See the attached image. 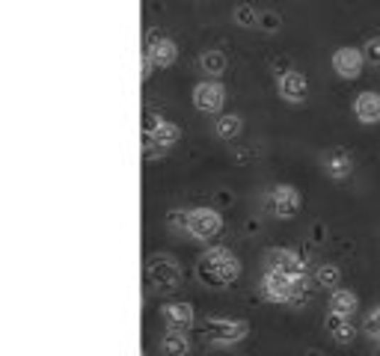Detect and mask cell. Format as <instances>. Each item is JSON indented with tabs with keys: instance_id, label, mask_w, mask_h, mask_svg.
Segmentation results:
<instances>
[{
	"instance_id": "obj_1",
	"label": "cell",
	"mask_w": 380,
	"mask_h": 356,
	"mask_svg": "<svg viewBox=\"0 0 380 356\" xmlns=\"http://www.w3.org/2000/svg\"><path fill=\"white\" fill-rule=\"evenodd\" d=\"M241 274V261L235 259V252L232 249H226V247H211L205 249L200 261H196V276H200L205 285H229V282H235Z\"/></svg>"
},
{
	"instance_id": "obj_2",
	"label": "cell",
	"mask_w": 380,
	"mask_h": 356,
	"mask_svg": "<svg viewBox=\"0 0 380 356\" xmlns=\"http://www.w3.org/2000/svg\"><path fill=\"white\" fill-rule=\"evenodd\" d=\"M303 282H306L303 276H291V274H283V270H264L261 291L271 303H294Z\"/></svg>"
},
{
	"instance_id": "obj_3",
	"label": "cell",
	"mask_w": 380,
	"mask_h": 356,
	"mask_svg": "<svg viewBox=\"0 0 380 356\" xmlns=\"http://www.w3.org/2000/svg\"><path fill=\"white\" fill-rule=\"evenodd\" d=\"M250 333V324L246 320H235V318H205V335L211 345H220V347H229V345H238L246 338Z\"/></svg>"
},
{
	"instance_id": "obj_4",
	"label": "cell",
	"mask_w": 380,
	"mask_h": 356,
	"mask_svg": "<svg viewBox=\"0 0 380 356\" xmlns=\"http://www.w3.org/2000/svg\"><path fill=\"white\" fill-rule=\"evenodd\" d=\"M143 137L148 146V155H158V151H167L181 140V128L167 122V119H161V116H148Z\"/></svg>"
},
{
	"instance_id": "obj_5",
	"label": "cell",
	"mask_w": 380,
	"mask_h": 356,
	"mask_svg": "<svg viewBox=\"0 0 380 356\" xmlns=\"http://www.w3.org/2000/svg\"><path fill=\"white\" fill-rule=\"evenodd\" d=\"M146 274H148V282H152L158 291H175L181 285V270H178L173 256H152L146 264Z\"/></svg>"
},
{
	"instance_id": "obj_6",
	"label": "cell",
	"mask_w": 380,
	"mask_h": 356,
	"mask_svg": "<svg viewBox=\"0 0 380 356\" xmlns=\"http://www.w3.org/2000/svg\"><path fill=\"white\" fill-rule=\"evenodd\" d=\"M190 237L196 241H211L223 232V214L214 211V208H193L188 211V229H185Z\"/></svg>"
},
{
	"instance_id": "obj_7",
	"label": "cell",
	"mask_w": 380,
	"mask_h": 356,
	"mask_svg": "<svg viewBox=\"0 0 380 356\" xmlns=\"http://www.w3.org/2000/svg\"><path fill=\"white\" fill-rule=\"evenodd\" d=\"M264 270H283V274L303 276V279H306L309 264L303 261L300 252L286 249V247H271L268 252H264Z\"/></svg>"
},
{
	"instance_id": "obj_8",
	"label": "cell",
	"mask_w": 380,
	"mask_h": 356,
	"mask_svg": "<svg viewBox=\"0 0 380 356\" xmlns=\"http://www.w3.org/2000/svg\"><path fill=\"white\" fill-rule=\"evenodd\" d=\"M264 205L271 208L273 217L288 220V217H294L297 211H300V193H297V188H291V184H276V188H271Z\"/></svg>"
},
{
	"instance_id": "obj_9",
	"label": "cell",
	"mask_w": 380,
	"mask_h": 356,
	"mask_svg": "<svg viewBox=\"0 0 380 356\" xmlns=\"http://www.w3.org/2000/svg\"><path fill=\"white\" fill-rule=\"evenodd\" d=\"M223 101H226V90L220 87L217 80H202V83H196V87H193V104H196V110L217 113L223 107Z\"/></svg>"
},
{
	"instance_id": "obj_10",
	"label": "cell",
	"mask_w": 380,
	"mask_h": 356,
	"mask_svg": "<svg viewBox=\"0 0 380 356\" xmlns=\"http://www.w3.org/2000/svg\"><path fill=\"white\" fill-rule=\"evenodd\" d=\"M362 63H366V54H362V48H351V45H344L339 48L336 54H333V69L339 77L344 80H354L362 75Z\"/></svg>"
},
{
	"instance_id": "obj_11",
	"label": "cell",
	"mask_w": 380,
	"mask_h": 356,
	"mask_svg": "<svg viewBox=\"0 0 380 356\" xmlns=\"http://www.w3.org/2000/svg\"><path fill=\"white\" fill-rule=\"evenodd\" d=\"M276 90H279V98L288 101V104H303L309 95V83L300 72H283L276 77Z\"/></svg>"
},
{
	"instance_id": "obj_12",
	"label": "cell",
	"mask_w": 380,
	"mask_h": 356,
	"mask_svg": "<svg viewBox=\"0 0 380 356\" xmlns=\"http://www.w3.org/2000/svg\"><path fill=\"white\" fill-rule=\"evenodd\" d=\"M146 50H148V57L155 60V65H173L178 60V48L173 39H167L161 30H148V36H146Z\"/></svg>"
},
{
	"instance_id": "obj_13",
	"label": "cell",
	"mask_w": 380,
	"mask_h": 356,
	"mask_svg": "<svg viewBox=\"0 0 380 356\" xmlns=\"http://www.w3.org/2000/svg\"><path fill=\"white\" fill-rule=\"evenodd\" d=\"M324 173L330 178H348L354 173V158L344 149H333L324 155Z\"/></svg>"
},
{
	"instance_id": "obj_14",
	"label": "cell",
	"mask_w": 380,
	"mask_h": 356,
	"mask_svg": "<svg viewBox=\"0 0 380 356\" xmlns=\"http://www.w3.org/2000/svg\"><path fill=\"white\" fill-rule=\"evenodd\" d=\"M354 113L362 125H377L380 122V92H362L354 101Z\"/></svg>"
},
{
	"instance_id": "obj_15",
	"label": "cell",
	"mask_w": 380,
	"mask_h": 356,
	"mask_svg": "<svg viewBox=\"0 0 380 356\" xmlns=\"http://www.w3.org/2000/svg\"><path fill=\"white\" fill-rule=\"evenodd\" d=\"M161 315L173 330H185V327L193 324V306L190 303H167V306L161 309Z\"/></svg>"
},
{
	"instance_id": "obj_16",
	"label": "cell",
	"mask_w": 380,
	"mask_h": 356,
	"mask_svg": "<svg viewBox=\"0 0 380 356\" xmlns=\"http://www.w3.org/2000/svg\"><path fill=\"white\" fill-rule=\"evenodd\" d=\"M357 306H359V300L354 291H348V288H336V291L330 294V312L351 318L357 312Z\"/></svg>"
},
{
	"instance_id": "obj_17",
	"label": "cell",
	"mask_w": 380,
	"mask_h": 356,
	"mask_svg": "<svg viewBox=\"0 0 380 356\" xmlns=\"http://www.w3.org/2000/svg\"><path fill=\"white\" fill-rule=\"evenodd\" d=\"M190 350V342H188V335L181 333V330H173L163 335V342H161V353L163 356H188Z\"/></svg>"
},
{
	"instance_id": "obj_18",
	"label": "cell",
	"mask_w": 380,
	"mask_h": 356,
	"mask_svg": "<svg viewBox=\"0 0 380 356\" xmlns=\"http://www.w3.org/2000/svg\"><path fill=\"white\" fill-rule=\"evenodd\" d=\"M200 69L205 75H211V77L223 75L226 72V54H223V50H217V48H208L205 54L200 57Z\"/></svg>"
},
{
	"instance_id": "obj_19",
	"label": "cell",
	"mask_w": 380,
	"mask_h": 356,
	"mask_svg": "<svg viewBox=\"0 0 380 356\" xmlns=\"http://www.w3.org/2000/svg\"><path fill=\"white\" fill-rule=\"evenodd\" d=\"M241 128H244L241 116L226 113V116H220V119H217V125H214V134H217L220 140H235L238 134H241Z\"/></svg>"
},
{
	"instance_id": "obj_20",
	"label": "cell",
	"mask_w": 380,
	"mask_h": 356,
	"mask_svg": "<svg viewBox=\"0 0 380 356\" xmlns=\"http://www.w3.org/2000/svg\"><path fill=\"white\" fill-rule=\"evenodd\" d=\"M315 282H318L321 288H333V285L342 282V270H339L336 264H321V267L315 270ZM333 291H336V288H333Z\"/></svg>"
},
{
	"instance_id": "obj_21",
	"label": "cell",
	"mask_w": 380,
	"mask_h": 356,
	"mask_svg": "<svg viewBox=\"0 0 380 356\" xmlns=\"http://www.w3.org/2000/svg\"><path fill=\"white\" fill-rule=\"evenodd\" d=\"M259 18H261V12H259L253 4H241V6L235 9V21H238L241 27H259Z\"/></svg>"
},
{
	"instance_id": "obj_22",
	"label": "cell",
	"mask_w": 380,
	"mask_h": 356,
	"mask_svg": "<svg viewBox=\"0 0 380 356\" xmlns=\"http://www.w3.org/2000/svg\"><path fill=\"white\" fill-rule=\"evenodd\" d=\"M279 24H283V18H279L276 12H271V9H261V18H259V27L264 30V33H276L279 30Z\"/></svg>"
},
{
	"instance_id": "obj_23",
	"label": "cell",
	"mask_w": 380,
	"mask_h": 356,
	"mask_svg": "<svg viewBox=\"0 0 380 356\" xmlns=\"http://www.w3.org/2000/svg\"><path fill=\"white\" fill-rule=\"evenodd\" d=\"M348 324H351V320L344 318V315H336V312H327V318H324V330H327L330 335L339 333L342 327H348Z\"/></svg>"
},
{
	"instance_id": "obj_24",
	"label": "cell",
	"mask_w": 380,
	"mask_h": 356,
	"mask_svg": "<svg viewBox=\"0 0 380 356\" xmlns=\"http://www.w3.org/2000/svg\"><path fill=\"white\" fill-rule=\"evenodd\" d=\"M362 54L371 65H380V36H371L366 45H362Z\"/></svg>"
},
{
	"instance_id": "obj_25",
	"label": "cell",
	"mask_w": 380,
	"mask_h": 356,
	"mask_svg": "<svg viewBox=\"0 0 380 356\" xmlns=\"http://www.w3.org/2000/svg\"><path fill=\"white\" fill-rule=\"evenodd\" d=\"M362 330H366L371 338H377V342H380V306L369 312V318H366V324H362Z\"/></svg>"
},
{
	"instance_id": "obj_26",
	"label": "cell",
	"mask_w": 380,
	"mask_h": 356,
	"mask_svg": "<svg viewBox=\"0 0 380 356\" xmlns=\"http://www.w3.org/2000/svg\"><path fill=\"white\" fill-rule=\"evenodd\" d=\"M357 338V330H354V324H348V327H342L339 333H333V342H339V345H351Z\"/></svg>"
},
{
	"instance_id": "obj_27",
	"label": "cell",
	"mask_w": 380,
	"mask_h": 356,
	"mask_svg": "<svg viewBox=\"0 0 380 356\" xmlns=\"http://www.w3.org/2000/svg\"><path fill=\"white\" fill-rule=\"evenodd\" d=\"M152 69H155V60L148 57V50H146V54L140 57V77L148 80V77H152Z\"/></svg>"
},
{
	"instance_id": "obj_28",
	"label": "cell",
	"mask_w": 380,
	"mask_h": 356,
	"mask_svg": "<svg viewBox=\"0 0 380 356\" xmlns=\"http://www.w3.org/2000/svg\"><path fill=\"white\" fill-rule=\"evenodd\" d=\"M377 356H380V350H377Z\"/></svg>"
}]
</instances>
